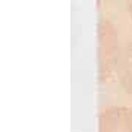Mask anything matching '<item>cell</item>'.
Listing matches in <instances>:
<instances>
[{
	"label": "cell",
	"instance_id": "cell-3",
	"mask_svg": "<svg viewBox=\"0 0 132 132\" xmlns=\"http://www.w3.org/2000/svg\"><path fill=\"white\" fill-rule=\"evenodd\" d=\"M116 72H118L119 82L122 85L123 91L132 97V40L126 43V46L122 48V52L119 54Z\"/></svg>",
	"mask_w": 132,
	"mask_h": 132
},
{
	"label": "cell",
	"instance_id": "cell-2",
	"mask_svg": "<svg viewBox=\"0 0 132 132\" xmlns=\"http://www.w3.org/2000/svg\"><path fill=\"white\" fill-rule=\"evenodd\" d=\"M98 132H132V107H104L98 114Z\"/></svg>",
	"mask_w": 132,
	"mask_h": 132
},
{
	"label": "cell",
	"instance_id": "cell-4",
	"mask_svg": "<svg viewBox=\"0 0 132 132\" xmlns=\"http://www.w3.org/2000/svg\"><path fill=\"white\" fill-rule=\"evenodd\" d=\"M126 6H128V12H129V15L132 18V0H126Z\"/></svg>",
	"mask_w": 132,
	"mask_h": 132
},
{
	"label": "cell",
	"instance_id": "cell-1",
	"mask_svg": "<svg viewBox=\"0 0 132 132\" xmlns=\"http://www.w3.org/2000/svg\"><path fill=\"white\" fill-rule=\"evenodd\" d=\"M97 60H98V78L107 82L116 69L119 62L118 34L113 22L109 18H100L97 32Z\"/></svg>",
	"mask_w": 132,
	"mask_h": 132
}]
</instances>
